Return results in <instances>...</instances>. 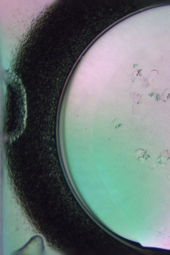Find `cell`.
I'll return each instance as SVG.
<instances>
[{"mask_svg": "<svg viewBox=\"0 0 170 255\" xmlns=\"http://www.w3.org/2000/svg\"><path fill=\"white\" fill-rule=\"evenodd\" d=\"M134 153L135 158L140 163L145 162L150 158V156L147 154V151L143 149H139Z\"/></svg>", "mask_w": 170, "mask_h": 255, "instance_id": "cell-1", "label": "cell"}, {"mask_svg": "<svg viewBox=\"0 0 170 255\" xmlns=\"http://www.w3.org/2000/svg\"><path fill=\"white\" fill-rule=\"evenodd\" d=\"M111 125L115 126V129H118L121 128L123 126V123L120 120L116 118L114 119L111 123Z\"/></svg>", "mask_w": 170, "mask_h": 255, "instance_id": "cell-2", "label": "cell"}, {"mask_svg": "<svg viewBox=\"0 0 170 255\" xmlns=\"http://www.w3.org/2000/svg\"><path fill=\"white\" fill-rule=\"evenodd\" d=\"M167 177H168L169 180H170V174L168 175V176H167Z\"/></svg>", "mask_w": 170, "mask_h": 255, "instance_id": "cell-3", "label": "cell"}]
</instances>
